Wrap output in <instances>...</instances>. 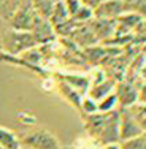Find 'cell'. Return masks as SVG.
<instances>
[{"label": "cell", "mask_w": 146, "mask_h": 149, "mask_svg": "<svg viewBox=\"0 0 146 149\" xmlns=\"http://www.w3.org/2000/svg\"><path fill=\"white\" fill-rule=\"evenodd\" d=\"M92 87H89V97H92L94 100H100L102 97H105L106 94H110V92L115 91V83H113L111 79H106V78H103V79L97 81V83L91 84Z\"/></svg>", "instance_id": "8992f818"}, {"label": "cell", "mask_w": 146, "mask_h": 149, "mask_svg": "<svg viewBox=\"0 0 146 149\" xmlns=\"http://www.w3.org/2000/svg\"><path fill=\"white\" fill-rule=\"evenodd\" d=\"M0 49H2V29H0Z\"/></svg>", "instance_id": "9a60e30c"}, {"label": "cell", "mask_w": 146, "mask_h": 149, "mask_svg": "<svg viewBox=\"0 0 146 149\" xmlns=\"http://www.w3.org/2000/svg\"><path fill=\"white\" fill-rule=\"evenodd\" d=\"M59 92L62 94V97L65 98V100L68 102L70 105L75 106L76 109H80V103H81V98H83V95H81L76 89H73V87L68 86L65 81H62V83H59Z\"/></svg>", "instance_id": "ba28073f"}, {"label": "cell", "mask_w": 146, "mask_h": 149, "mask_svg": "<svg viewBox=\"0 0 146 149\" xmlns=\"http://www.w3.org/2000/svg\"><path fill=\"white\" fill-rule=\"evenodd\" d=\"M65 83L68 86H72L73 89H76L80 94H86L91 87V81L86 76H81V74H67Z\"/></svg>", "instance_id": "9c48e42d"}, {"label": "cell", "mask_w": 146, "mask_h": 149, "mask_svg": "<svg viewBox=\"0 0 146 149\" xmlns=\"http://www.w3.org/2000/svg\"><path fill=\"white\" fill-rule=\"evenodd\" d=\"M37 45L30 30H16L13 27L6 30L2 29V48L6 49L8 54H21Z\"/></svg>", "instance_id": "7a4b0ae2"}, {"label": "cell", "mask_w": 146, "mask_h": 149, "mask_svg": "<svg viewBox=\"0 0 146 149\" xmlns=\"http://www.w3.org/2000/svg\"><path fill=\"white\" fill-rule=\"evenodd\" d=\"M117 111H119V143L137 136V135L143 132V129L138 125V122L135 120V118L132 116L130 109L127 106L119 108Z\"/></svg>", "instance_id": "277c9868"}, {"label": "cell", "mask_w": 146, "mask_h": 149, "mask_svg": "<svg viewBox=\"0 0 146 149\" xmlns=\"http://www.w3.org/2000/svg\"><path fill=\"white\" fill-rule=\"evenodd\" d=\"M15 2H17V3H19V2H21V0H15Z\"/></svg>", "instance_id": "2e32d148"}, {"label": "cell", "mask_w": 146, "mask_h": 149, "mask_svg": "<svg viewBox=\"0 0 146 149\" xmlns=\"http://www.w3.org/2000/svg\"><path fill=\"white\" fill-rule=\"evenodd\" d=\"M138 100H140V102H146V83H145L143 89L138 91Z\"/></svg>", "instance_id": "5bb4252c"}, {"label": "cell", "mask_w": 146, "mask_h": 149, "mask_svg": "<svg viewBox=\"0 0 146 149\" xmlns=\"http://www.w3.org/2000/svg\"><path fill=\"white\" fill-rule=\"evenodd\" d=\"M21 148H34V149H57L60 148V141L51 130L40 127L30 130L22 138H19Z\"/></svg>", "instance_id": "3957f363"}, {"label": "cell", "mask_w": 146, "mask_h": 149, "mask_svg": "<svg viewBox=\"0 0 146 149\" xmlns=\"http://www.w3.org/2000/svg\"><path fill=\"white\" fill-rule=\"evenodd\" d=\"M130 109L132 116L135 118V120L138 122V125L143 129V132H146V102H135L133 105L127 106Z\"/></svg>", "instance_id": "30bf717a"}, {"label": "cell", "mask_w": 146, "mask_h": 149, "mask_svg": "<svg viewBox=\"0 0 146 149\" xmlns=\"http://www.w3.org/2000/svg\"><path fill=\"white\" fill-rule=\"evenodd\" d=\"M117 108V97L115 92H110L100 100H97V109L98 111H111Z\"/></svg>", "instance_id": "7c38bea8"}, {"label": "cell", "mask_w": 146, "mask_h": 149, "mask_svg": "<svg viewBox=\"0 0 146 149\" xmlns=\"http://www.w3.org/2000/svg\"><path fill=\"white\" fill-rule=\"evenodd\" d=\"M0 148L2 149H19L21 143L13 130L0 125Z\"/></svg>", "instance_id": "52a82bcc"}, {"label": "cell", "mask_w": 146, "mask_h": 149, "mask_svg": "<svg viewBox=\"0 0 146 149\" xmlns=\"http://www.w3.org/2000/svg\"><path fill=\"white\" fill-rule=\"evenodd\" d=\"M115 94L117 97V105H119L121 108L130 106V105H133L135 102H138V91L129 83L119 84Z\"/></svg>", "instance_id": "5b68a950"}, {"label": "cell", "mask_w": 146, "mask_h": 149, "mask_svg": "<svg viewBox=\"0 0 146 149\" xmlns=\"http://www.w3.org/2000/svg\"><path fill=\"white\" fill-rule=\"evenodd\" d=\"M119 148L122 149H146V132H141L140 135L133 138H129L126 141H121Z\"/></svg>", "instance_id": "8fae6325"}, {"label": "cell", "mask_w": 146, "mask_h": 149, "mask_svg": "<svg viewBox=\"0 0 146 149\" xmlns=\"http://www.w3.org/2000/svg\"><path fill=\"white\" fill-rule=\"evenodd\" d=\"M80 111L84 114H92V113L98 111L97 109V100H94L92 97H84L81 98V103H80Z\"/></svg>", "instance_id": "4fadbf2b"}, {"label": "cell", "mask_w": 146, "mask_h": 149, "mask_svg": "<svg viewBox=\"0 0 146 149\" xmlns=\"http://www.w3.org/2000/svg\"><path fill=\"white\" fill-rule=\"evenodd\" d=\"M84 129L97 144L119 148V111H95L84 114Z\"/></svg>", "instance_id": "6da1fadb"}]
</instances>
